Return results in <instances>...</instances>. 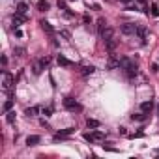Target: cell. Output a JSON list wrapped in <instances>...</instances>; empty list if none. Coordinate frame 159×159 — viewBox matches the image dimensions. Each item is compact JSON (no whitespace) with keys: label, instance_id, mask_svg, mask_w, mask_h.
<instances>
[{"label":"cell","instance_id":"3957f363","mask_svg":"<svg viewBox=\"0 0 159 159\" xmlns=\"http://www.w3.org/2000/svg\"><path fill=\"white\" fill-rule=\"evenodd\" d=\"M120 32H122L124 36H133V34H137V26H135L133 23H124V25L120 26Z\"/></svg>","mask_w":159,"mask_h":159},{"label":"cell","instance_id":"7a4b0ae2","mask_svg":"<svg viewBox=\"0 0 159 159\" xmlns=\"http://www.w3.org/2000/svg\"><path fill=\"white\" fill-rule=\"evenodd\" d=\"M84 139H86L88 142H101V140L105 139V135H103L101 131H92V133H84Z\"/></svg>","mask_w":159,"mask_h":159},{"label":"cell","instance_id":"ac0fdd59","mask_svg":"<svg viewBox=\"0 0 159 159\" xmlns=\"http://www.w3.org/2000/svg\"><path fill=\"white\" fill-rule=\"evenodd\" d=\"M146 118H148V114H146V112H142V111H140V114H133V116H131V120H133V122H144Z\"/></svg>","mask_w":159,"mask_h":159},{"label":"cell","instance_id":"30bf717a","mask_svg":"<svg viewBox=\"0 0 159 159\" xmlns=\"http://www.w3.org/2000/svg\"><path fill=\"white\" fill-rule=\"evenodd\" d=\"M101 38H103V41H109V39H112V38H114V30L107 26V28L101 32Z\"/></svg>","mask_w":159,"mask_h":159},{"label":"cell","instance_id":"7c38bea8","mask_svg":"<svg viewBox=\"0 0 159 159\" xmlns=\"http://www.w3.org/2000/svg\"><path fill=\"white\" fill-rule=\"evenodd\" d=\"M39 140H41V139H39L38 135H28V137H26V144H28V146H36V144H39Z\"/></svg>","mask_w":159,"mask_h":159},{"label":"cell","instance_id":"484cf974","mask_svg":"<svg viewBox=\"0 0 159 159\" xmlns=\"http://www.w3.org/2000/svg\"><path fill=\"white\" fill-rule=\"evenodd\" d=\"M11 107H13V99H8V101L4 103V112H10Z\"/></svg>","mask_w":159,"mask_h":159},{"label":"cell","instance_id":"8fae6325","mask_svg":"<svg viewBox=\"0 0 159 159\" xmlns=\"http://www.w3.org/2000/svg\"><path fill=\"white\" fill-rule=\"evenodd\" d=\"M152 109H153V101H152V99H150V101H144V103H140V111H142V112L150 114V112H152Z\"/></svg>","mask_w":159,"mask_h":159},{"label":"cell","instance_id":"8992f818","mask_svg":"<svg viewBox=\"0 0 159 159\" xmlns=\"http://www.w3.org/2000/svg\"><path fill=\"white\" fill-rule=\"evenodd\" d=\"M56 62H58V66H62V67H73V62L67 60L64 54H58V60H56Z\"/></svg>","mask_w":159,"mask_h":159},{"label":"cell","instance_id":"d4e9b609","mask_svg":"<svg viewBox=\"0 0 159 159\" xmlns=\"http://www.w3.org/2000/svg\"><path fill=\"white\" fill-rule=\"evenodd\" d=\"M137 36H139L140 39H144V38H146V28H144V26H137Z\"/></svg>","mask_w":159,"mask_h":159},{"label":"cell","instance_id":"d6a6232c","mask_svg":"<svg viewBox=\"0 0 159 159\" xmlns=\"http://www.w3.org/2000/svg\"><path fill=\"white\" fill-rule=\"evenodd\" d=\"M120 135H127V129L125 127H120Z\"/></svg>","mask_w":159,"mask_h":159},{"label":"cell","instance_id":"83f0119b","mask_svg":"<svg viewBox=\"0 0 159 159\" xmlns=\"http://www.w3.org/2000/svg\"><path fill=\"white\" fill-rule=\"evenodd\" d=\"M58 8L60 10H67V0H58Z\"/></svg>","mask_w":159,"mask_h":159},{"label":"cell","instance_id":"cb8c5ba5","mask_svg":"<svg viewBox=\"0 0 159 159\" xmlns=\"http://www.w3.org/2000/svg\"><path fill=\"white\" fill-rule=\"evenodd\" d=\"M105 28H107V21H105V19H99V21H98V30H99V34H101Z\"/></svg>","mask_w":159,"mask_h":159},{"label":"cell","instance_id":"9c48e42d","mask_svg":"<svg viewBox=\"0 0 159 159\" xmlns=\"http://www.w3.org/2000/svg\"><path fill=\"white\" fill-rule=\"evenodd\" d=\"M137 73H139V69H137V64H131V66H127V67H125V75H127L129 79L137 77Z\"/></svg>","mask_w":159,"mask_h":159},{"label":"cell","instance_id":"4fadbf2b","mask_svg":"<svg viewBox=\"0 0 159 159\" xmlns=\"http://www.w3.org/2000/svg\"><path fill=\"white\" fill-rule=\"evenodd\" d=\"M36 6H38V11H47V10L51 8V4L47 2V0H38Z\"/></svg>","mask_w":159,"mask_h":159},{"label":"cell","instance_id":"836d02e7","mask_svg":"<svg viewBox=\"0 0 159 159\" xmlns=\"http://www.w3.org/2000/svg\"><path fill=\"white\" fill-rule=\"evenodd\" d=\"M122 2H124V4H129V2H133V0H122Z\"/></svg>","mask_w":159,"mask_h":159},{"label":"cell","instance_id":"603a6c76","mask_svg":"<svg viewBox=\"0 0 159 159\" xmlns=\"http://www.w3.org/2000/svg\"><path fill=\"white\" fill-rule=\"evenodd\" d=\"M150 13H152V17H159V8H157V4H152V6H150Z\"/></svg>","mask_w":159,"mask_h":159},{"label":"cell","instance_id":"e0dca14e","mask_svg":"<svg viewBox=\"0 0 159 159\" xmlns=\"http://www.w3.org/2000/svg\"><path fill=\"white\" fill-rule=\"evenodd\" d=\"M96 71V67L94 66H84L83 69H81V75H84V77H88V75H92Z\"/></svg>","mask_w":159,"mask_h":159},{"label":"cell","instance_id":"5bb4252c","mask_svg":"<svg viewBox=\"0 0 159 159\" xmlns=\"http://www.w3.org/2000/svg\"><path fill=\"white\" fill-rule=\"evenodd\" d=\"M43 69H45V67H43L41 60H39V62H34V66H32V73H34V75H39Z\"/></svg>","mask_w":159,"mask_h":159},{"label":"cell","instance_id":"277c9868","mask_svg":"<svg viewBox=\"0 0 159 159\" xmlns=\"http://www.w3.org/2000/svg\"><path fill=\"white\" fill-rule=\"evenodd\" d=\"M71 133H75V129H73V127H66V129H62V131H58V133L54 135V140H60V139H66V137H69Z\"/></svg>","mask_w":159,"mask_h":159},{"label":"cell","instance_id":"7402d4cb","mask_svg":"<svg viewBox=\"0 0 159 159\" xmlns=\"http://www.w3.org/2000/svg\"><path fill=\"white\" fill-rule=\"evenodd\" d=\"M107 67H109V69H116V67H120V60H112V58H111L109 64H107Z\"/></svg>","mask_w":159,"mask_h":159},{"label":"cell","instance_id":"1f68e13d","mask_svg":"<svg viewBox=\"0 0 159 159\" xmlns=\"http://www.w3.org/2000/svg\"><path fill=\"white\" fill-rule=\"evenodd\" d=\"M15 36H17V38H23V32H21L19 28H15Z\"/></svg>","mask_w":159,"mask_h":159},{"label":"cell","instance_id":"ba28073f","mask_svg":"<svg viewBox=\"0 0 159 159\" xmlns=\"http://www.w3.org/2000/svg\"><path fill=\"white\" fill-rule=\"evenodd\" d=\"M39 25H41V28H43L49 36H52V34H54V28H52V25H51L49 21H45V19H43V21H39Z\"/></svg>","mask_w":159,"mask_h":159},{"label":"cell","instance_id":"2e32d148","mask_svg":"<svg viewBox=\"0 0 159 159\" xmlns=\"http://www.w3.org/2000/svg\"><path fill=\"white\" fill-rule=\"evenodd\" d=\"M116 45H118V41H116L114 38H112V39H109V41H105V47H107V51H109V52H112V51L116 49Z\"/></svg>","mask_w":159,"mask_h":159},{"label":"cell","instance_id":"e575fe53","mask_svg":"<svg viewBox=\"0 0 159 159\" xmlns=\"http://www.w3.org/2000/svg\"><path fill=\"white\" fill-rule=\"evenodd\" d=\"M155 112H157V116H159V105H157V107H155Z\"/></svg>","mask_w":159,"mask_h":159},{"label":"cell","instance_id":"44dd1931","mask_svg":"<svg viewBox=\"0 0 159 159\" xmlns=\"http://www.w3.org/2000/svg\"><path fill=\"white\" fill-rule=\"evenodd\" d=\"M13 54L19 56V58H23V56L26 54V49H23V47H15V49H13Z\"/></svg>","mask_w":159,"mask_h":159},{"label":"cell","instance_id":"4316f807","mask_svg":"<svg viewBox=\"0 0 159 159\" xmlns=\"http://www.w3.org/2000/svg\"><path fill=\"white\" fill-rule=\"evenodd\" d=\"M6 114H8V116H6V122H8V124H13V122H15V112L10 111V112H6Z\"/></svg>","mask_w":159,"mask_h":159},{"label":"cell","instance_id":"52a82bcc","mask_svg":"<svg viewBox=\"0 0 159 159\" xmlns=\"http://www.w3.org/2000/svg\"><path fill=\"white\" fill-rule=\"evenodd\" d=\"M23 23H26V17H25V15L15 13V15H13V28H19Z\"/></svg>","mask_w":159,"mask_h":159},{"label":"cell","instance_id":"6da1fadb","mask_svg":"<svg viewBox=\"0 0 159 159\" xmlns=\"http://www.w3.org/2000/svg\"><path fill=\"white\" fill-rule=\"evenodd\" d=\"M64 107H66L67 111H71V112H75V111H83V107L79 105L73 98H66V99H64Z\"/></svg>","mask_w":159,"mask_h":159},{"label":"cell","instance_id":"4dcf8cb0","mask_svg":"<svg viewBox=\"0 0 159 159\" xmlns=\"http://www.w3.org/2000/svg\"><path fill=\"white\" fill-rule=\"evenodd\" d=\"M152 71L157 73V71H159V66H157V64H152Z\"/></svg>","mask_w":159,"mask_h":159},{"label":"cell","instance_id":"5b68a950","mask_svg":"<svg viewBox=\"0 0 159 159\" xmlns=\"http://www.w3.org/2000/svg\"><path fill=\"white\" fill-rule=\"evenodd\" d=\"M2 84H4V90H8V92H10L11 86H13V77H11L8 71H4V83H2Z\"/></svg>","mask_w":159,"mask_h":159},{"label":"cell","instance_id":"ffe728a7","mask_svg":"<svg viewBox=\"0 0 159 159\" xmlns=\"http://www.w3.org/2000/svg\"><path fill=\"white\" fill-rule=\"evenodd\" d=\"M86 125H88V127H92V129H98L101 124H99L98 120H94V118H88V120H86Z\"/></svg>","mask_w":159,"mask_h":159},{"label":"cell","instance_id":"f1b7e54d","mask_svg":"<svg viewBox=\"0 0 159 159\" xmlns=\"http://www.w3.org/2000/svg\"><path fill=\"white\" fill-rule=\"evenodd\" d=\"M60 34H62V36H64L66 39H71V34H69V30H62Z\"/></svg>","mask_w":159,"mask_h":159},{"label":"cell","instance_id":"d6986e66","mask_svg":"<svg viewBox=\"0 0 159 159\" xmlns=\"http://www.w3.org/2000/svg\"><path fill=\"white\" fill-rule=\"evenodd\" d=\"M39 111H41V109L36 105V107H30V109H26V111H25V114H26V116H36Z\"/></svg>","mask_w":159,"mask_h":159},{"label":"cell","instance_id":"f546056e","mask_svg":"<svg viewBox=\"0 0 159 159\" xmlns=\"http://www.w3.org/2000/svg\"><path fill=\"white\" fill-rule=\"evenodd\" d=\"M41 112H43V114H45V116H51V112H52V111H51V109H49V107H47V109H41Z\"/></svg>","mask_w":159,"mask_h":159},{"label":"cell","instance_id":"9a60e30c","mask_svg":"<svg viewBox=\"0 0 159 159\" xmlns=\"http://www.w3.org/2000/svg\"><path fill=\"white\" fill-rule=\"evenodd\" d=\"M28 11V4L26 2H21L19 6H17V10H15V13H19V15H25Z\"/></svg>","mask_w":159,"mask_h":159},{"label":"cell","instance_id":"d590c367","mask_svg":"<svg viewBox=\"0 0 159 159\" xmlns=\"http://www.w3.org/2000/svg\"><path fill=\"white\" fill-rule=\"evenodd\" d=\"M137 2H140V4H144V2H146V0H137Z\"/></svg>","mask_w":159,"mask_h":159}]
</instances>
